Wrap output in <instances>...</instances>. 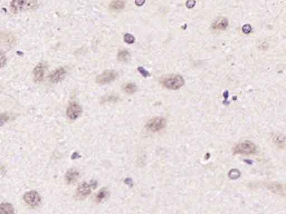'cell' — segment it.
Returning a JSON list of instances; mask_svg holds the SVG:
<instances>
[{"mask_svg": "<svg viewBox=\"0 0 286 214\" xmlns=\"http://www.w3.org/2000/svg\"><path fill=\"white\" fill-rule=\"evenodd\" d=\"M7 120V116L3 114H0V126H2Z\"/></svg>", "mask_w": 286, "mask_h": 214, "instance_id": "obj_20", "label": "cell"}, {"mask_svg": "<svg viewBox=\"0 0 286 214\" xmlns=\"http://www.w3.org/2000/svg\"><path fill=\"white\" fill-rule=\"evenodd\" d=\"M125 2L122 1H112L110 4V8L113 11H119L124 8Z\"/></svg>", "mask_w": 286, "mask_h": 214, "instance_id": "obj_13", "label": "cell"}, {"mask_svg": "<svg viewBox=\"0 0 286 214\" xmlns=\"http://www.w3.org/2000/svg\"><path fill=\"white\" fill-rule=\"evenodd\" d=\"M82 109L75 102H71L66 109V115L72 120H76L82 114Z\"/></svg>", "mask_w": 286, "mask_h": 214, "instance_id": "obj_5", "label": "cell"}, {"mask_svg": "<svg viewBox=\"0 0 286 214\" xmlns=\"http://www.w3.org/2000/svg\"><path fill=\"white\" fill-rule=\"evenodd\" d=\"M37 1H13L11 3V8L14 13L32 10L37 8Z\"/></svg>", "mask_w": 286, "mask_h": 214, "instance_id": "obj_2", "label": "cell"}, {"mask_svg": "<svg viewBox=\"0 0 286 214\" xmlns=\"http://www.w3.org/2000/svg\"><path fill=\"white\" fill-rule=\"evenodd\" d=\"M24 198L25 202L29 206H37L41 201V198L39 194L34 191L26 192L24 195Z\"/></svg>", "mask_w": 286, "mask_h": 214, "instance_id": "obj_7", "label": "cell"}, {"mask_svg": "<svg viewBox=\"0 0 286 214\" xmlns=\"http://www.w3.org/2000/svg\"><path fill=\"white\" fill-rule=\"evenodd\" d=\"M137 70L144 77H148L150 75L149 72L143 66H139L137 68Z\"/></svg>", "mask_w": 286, "mask_h": 214, "instance_id": "obj_18", "label": "cell"}, {"mask_svg": "<svg viewBox=\"0 0 286 214\" xmlns=\"http://www.w3.org/2000/svg\"><path fill=\"white\" fill-rule=\"evenodd\" d=\"M129 58V53L126 50H122L118 54V59L121 62H125Z\"/></svg>", "mask_w": 286, "mask_h": 214, "instance_id": "obj_15", "label": "cell"}, {"mask_svg": "<svg viewBox=\"0 0 286 214\" xmlns=\"http://www.w3.org/2000/svg\"><path fill=\"white\" fill-rule=\"evenodd\" d=\"M78 177V173L76 171L72 170V169L70 171H68L66 175V181L69 184L75 182L77 180Z\"/></svg>", "mask_w": 286, "mask_h": 214, "instance_id": "obj_12", "label": "cell"}, {"mask_svg": "<svg viewBox=\"0 0 286 214\" xmlns=\"http://www.w3.org/2000/svg\"><path fill=\"white\" fill-rule=\"evenodd\" d=\"M91 191V186L87 183H84L79 186L76 191L75 197L78 199H82L88 196Z\"/></svg>", "mask_w": 286, "mask_h": 214, "instance_id": "obj_8", "label": "cell"}, {"mask_svg": "<svg viewBox=\"0 0 286 214\" xmlns=\"http://www.w3.org/2000/svg\"><path fill=\"white\" fill-rule=\"evenodd\" d=\"M66 70L63 68H58L54 71L50 75V80L53 82H58L61 81L65 77Z\"/></svg>", "mask_w": 286, "mask_h": 214, "instance_id": "obj_10", "label": "cell"}, {"mask_svg": "<svg viewBox=\"0 0 286 214\" xmlns=\"http://www.w3.org/2000/svg\"><path fill=\"white\" fill-rule=\"evenodd\" d=\"M145 2V1H135V4L138 5V6H141L142 4H143Z\"/></svg>", "mask_w": 286, "mask_h": 214, "instance_id": "obj_22", "label": "cell"}, {"mask_svg": "<svg viewBox=\"0 0 286 214\" xmlns=\"http://www.w3.org/2000/svg\"><path fill=\"white\" fill-rule=\"evenodd\" d=\"M124 40L125 42L131 44L134 42L135 37L133 36V35L130 33H126L125 34L124 36Z\"/></svg>", "mask_w": 286, "mask_h": 214, "instance_id": "obj_17", "label": "cell"}, {"mask_svg": "<svg viewBox=\"0 0 286 214\" xmlns=\"http://www.w3.org/2000/svg\"><path fill=\"white\" fill-rule=\"evenodd\" d=\"M166 126V121L162 118L157 117L149 120L146 127L153 132H157L161 130Z\"/></svg>", "mask_w": 286, "mask_h": 214, "instance_id": "obj_6", "label": "cell"}, {"mask_svg": "<svg viewBox=\"0 0 286 214\" xmlns=\"http://www.w3.org/2000/svg\"><path fill=\"white\" fill-rule=\"evenodd\" d=\"M256 147L255 144L250 141H244L237 144L234 148V152L237 154L249 155L255 152Z\"/></svg>", "mask_w": 286, "mask_h": 214, "instance_id": "obj_3", "label": "cell"}, {"mask_svg": "<svg viewBox=\"0 0 286 214\" xmlns=\"http://www.w3.org/2000/svg\"><path fill=\"white\" fill-rule=\"evenodd\" d=\"M0 214H14V208L11 204L3 203L0 205Z\"/></svg>", "mask_w": 286, "mask_h": 214, "instance_id": "obj_11", "label": "cell"}, {"mask_svg": "<svg viewBox=\"0 0 286 214\" xmlns=\"http://www.w3.org/2000/svg\"><path fill=\"white\" fill-rule=\"evenodd\" d=\"M46 71V66L43 64H39L34 70V78L37 82H40L43 80Z\"/></svg>", "mask_w": 286, "mask_h": 214, "instance_id": "obj_9", "label": "cell"}, {"mask_svg": "<svg viewBox=\"0 0 286 214\" xmlns=\"http://www.w3.org/2000/svg\"><path fill=\"white\" fill-rule=\"evenodd\" d=\"M6 62V58L4 54L0 51V68L4 65Z\"/></svg>", "mask_w": 286, "mask_h": 214, "instance_id": "obj_19", "label": "cell"}, {"mask_svg": "<svg viewBox=\"0 0 286 214\" xmlns=\"http://www.w3.org/2000/svg\"><path fill=\"white\" fill-rule=\"evenodd\" d=\"M117 74L114 70H106L99 74L96 77V82L99 84L104 85L112 82L116 79Z\"/></svg>", "mask_w": 286, "mask_h": 214, "instance_id": "obj_4", "label": "cell"}, {"mask_svg": "<svg viewBox=\"0 0 286 214\" xmlns=\"http://www.w3.org/2000/svg\"><path fill=\"white\" fill-rule=\"evenodd\" d=\"M228 25L227 21L225 19H221L218 20L215 22V27L217 29H224Z\"/></svg>", "mask_w": 286, "mask_h": 214, "instance_id": "obj_16", "label": "cell"}, {"mask_svg": "<svg viewBox=\"0 0 286 214\" xmlns=\"http://www.w3.org/2000/svg\"><path fill=\"white\" fill-rule=\"evenodd\" d=\"M162 84L167 89L177 90L182 87L184 79L179 75H170L163 79Z\"/></svg>", "mask_w": 286, "mask_h": 214, "instance_id": "obj_1", "label": "cell"}, {"mask_svg": "<svg viewBox=\"0 0 286 214\" xmlns=\"http://www.w3.org/2000/svg\"><path fill=\"white\" fill-rule=\"evenodd\" d=\"M106 196V192L105 191H100V193L98 194L97 196V199L99 201H101L102 199H104L105 197Z\"/></svg>", "mask_w": 286, "mask_h": 214, "instance_id": "obj_21", "label": "cell"}, {"mask_svg": "<svg viewBox=\"0 0 286 214\" xmlns=\"http://www.w3.org/2000/svg\"><path fill=\"white\" fill-rule=\"evenodd\" d=\"M124 90L127 93L133 94L137 91V85L134 83L129 82L125 85Z\"/></svg>", "mask_w": 286, "mask_h": 214, "instance_id": "obj_14", "label": "cell"}]
</instances>
